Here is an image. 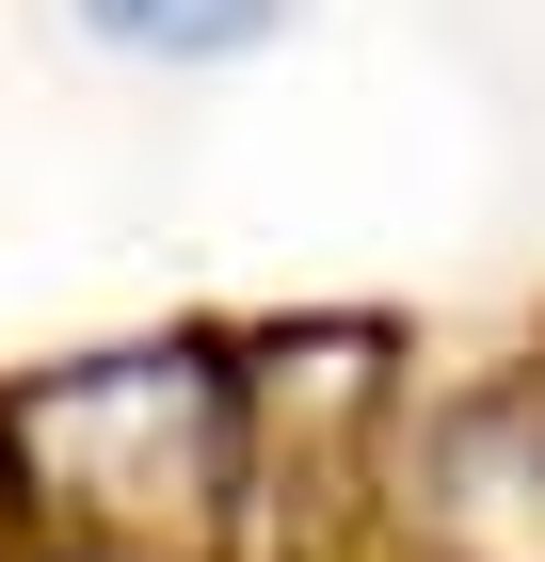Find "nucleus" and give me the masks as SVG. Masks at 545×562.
I'll list each match as a JSON object with an SVG mask.
<instances>
[{"label": "nucleus", "instance_id": "nucleus-1", "mask_svg": "<svg viewBox=\"0 0 545 562\" xmlns=\"http://www.w3.org/2000/svg\"><path fill=\"white\" fill-rule=\"evenodd\" d=\"M96 48H128V65H241V48H273L305 16V0H65Z\"/></svg>", "mask_w": 545, "mask_h": 562}]
</instances>
